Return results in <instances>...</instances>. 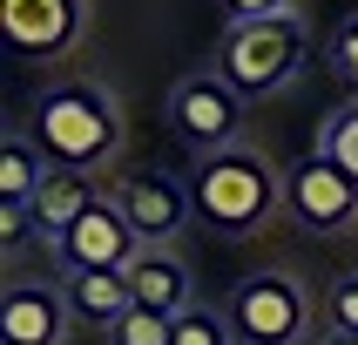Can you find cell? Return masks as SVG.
Returning a JSON list of instances; mask_svg holds the SVG:
<instances>
[{
  "label": "cell",
  "instance_id": "obj_1",
  "mask_svg": "<svg viewBox=\"0 0 358 345\" xmlns=\"http://www.w3.org/2000/svg\"><path fill=\"white\" fill-rule=\"evenodd\" d=\"M34 142L55 169H101L122 149V108L101 81H55L34 101Z\"/></svg>",
  "mask_w": 358,
  "mask_h": 345
},
{
  "label": "cell",
  "instance_id": "obj_2",
  "mask_svg": "<svg viewBox=\"0 0 358 345\" xmlns=\"http://www.w3.org/2000/svg\"><path fill=\"white\" fill-rule=\"evenodd\" d=\"M278 197H284V176L250 142L189 169V203H196V223L210 237H250V230H264L271 210H278Z\"/></svg>",
  "mask_w": 358,
  "mask_h": 345
},
{
  "label": "cell",
  "instance_id": "obj_3",
  "mask_svg": "<svg viewBox=\"0 0 358 345\" xmlns=\"http://www.w3.org/2000/svg\"><path fill=\"white\" fill-rule=\"evenodd\" d=\"M210 68H217L243 101L278 95L284 81L304 68V27H298V14H278V20H230L223 41H217V55H210Z\"/></svg>",
  "mask_w": 358,
  "mask_h": 345
},
{
  "label": "cell",
  "instance_id": "obj_4",
  "mask_svg": "<svg viewBox=\"0 0 358 345\" xmlns=\"http://www.w3.org/2000/svg\"><path fill=\"white\" fill-rule=\"evenodd\" d=\"M243 108L250 101L217 75V68H189V75L169 88V129L196 162L223 156V149H243Z\"/></svg>",
  "mask_w": 358,
  "mask_h": 345
},
{
  "label": "cell",
  "instance_id": "obj_5",
  "mask_svg": "<svg viewBox=\"0 0 358 345\" xmlns=\"http://www.w3.org/2000/svg\"><path fill=\"white\" fill-rule=\"evenodd\" d=\"M223 318H230L237 345H304L311 298H304V284L291 271H250V278H237Z\"/></svg>",
  "mask_w": 358,
  "mask_h": 345
},
{
  "label": "cell",
  "instance_id": "obj_6",
  "mask_svg": "<svg viewBox=\"0 0 358 345\" xmlns=\"http://www.w3.org/2000/svg\"><path fill=\"white\" fill-rule=\"evenodd\" d=\"M284 210L311 230V237H331V230H345V223H358V176H345L331 156H311L284 176Z\"/></svg>",
  "mask_w": 358,
  "mask_h": 345
},
{
  "label": "cell",
  "instance_id": "obj_7",
  "mask_svg": "<svg viewBox=\"0 0 358 345\" xmlns=\"http://www.w3.org/2000/svg\"><path fill=\"white\" fill-rule=\"evenodd\" d=\"M55 251H61V278H75V271H129L142 258V237H136V223H129V210L115 197H101Z\"/></svg>",
  "mask_w": 358,
  "mask_h": 345
},
{
  "label": "cell",
  "instance_id": "obj_8",
  "mask_svg": "<svg viewBox=\"0 0 358 345\" xmlns=\"http://www.w3.org/2000/svg\"><path fill=\"white\" fill-rule=\"evenodd\" d=\"M115 203L129 210V223H136L142 251H169V244L196 223V203H189V183L162 176V169H142V176H122Z\"/></svg>",
  "mask_w": 358,
  "mask_h": 345
},
{
  "label": "cell",
  "instance_id": "obj_9",
  "mask_svg": "<svg viewBox=\"0 0 358 345\" xmlns=\"http://www.w3.org/2000/svg\"><path fill=\"white\" fill-rule=\"evenodd\" d=\"M0 34L14 55L55 61L88 34V0H0Z\"/></svg>",
  "mask_w": 358,
  "mask_h": 345
},
{
  "label": "cell",
  "instance_id": "obj_10",
  "mask_svg": "<svg viewBox=\"0 0 358 345\" xmlns=\"http://www.w3.org/2000/svg\"><path fill=\"white\" fill-rule=\"evenodd\" d=\"M68 291L61 284H41V278H14L7 298H0V339L7 345H61L68 339Z\"/></svg>",
  "mask_w": 358,
  "mask_h": 345
},
{
  "label": "cell",
  "instance_id": "obj_11",
  "mask_svg": "<svg viewBox=\"0 0 358 345\" xmlns=\"http://www.w3.org/2000/svg\"><path fill=\"white\" fill-rule=\"evenodd\" d=\"M129 291H136L142 311H162V318H182V311L196 304V291H189V264H182L176 251H142V258L129 264Z\"/></svg>",
  "mask_w": 358,
  "mask_h": 345
},
{
  "label": "cell",
  "instance_id": "obj_12",
  "mask_svg": "<svg viewBox=\"0 0 358 345\" xmlns=\"http://www.w3.org/2000/svg\"><path fill=\"white\" fill-rule=\"evenodd\" d=\"M95 203H101V190L88 183V169H48V183H41V197H34V230H41V244H61L88 210H95Z\"/></svg>",
  "mask_w": 358,
  "mask_h": 345
},
{
  "label": "cell",
  "instance_id": "obj_13",
  "mask_svg": "<svg viewBox=\"0 0 358 345\" xmlns=\"http://www.w3.org/2000/svg\"><path fill=\"white\" fill-rule=\"evenodd\" d=\"M61 291H68L75 325H101V332H115V325L136 311L129 271H75V278H61Z\"/></svg>",
  "mask_w": 358,
  "mask_h": 345
},
{
  "label": "cell",
  "instance_id": "obj_14",
  "mask_svg": "<svg viewBox=\"0 0 358 345\" xmlns=\"http://www.w3.org/2000/svg\"><path fill=\"white\" fill-rule=\"evenodd\" d=\"M48 169H55V162L41 156V142L14 129V136L0 142V203H14V210H34L41 183H48Z\"/></svg>",
  "mask_w": 358,
  "mask_h": 345
},
{
  "label": "cell",
  "instance_id": "obj_15",
  "mask_svg": "<svg viewBox=\"0 0 358 345\" xmlns=\"http://www.w3.org/2000/svg\"><path fill=\"white\" fill-rule=\"evenodd\" d=\"M318 156H331L345 176H358V101H345V108H331V115H324Z\"/></svg>",
  "mask_w": 358,
  "mask_h": 345
},
{
  "label": "cell",
  "instance_id": "obj_16",
  "mask_svg": "<svg viewBox=\"0 0 358 345\" xmlns=\"http://www.w3.org/2000/svg\"><path fill=\"white\" fill-rule=\"evenodd\" d=\"M324 61H331V75H338V88L358 101V14H345L338 27H331V41H324Z\"/></svg>",
  "mask_w": 358,
  "mask_h": 345
},
{
  "label": "cell",
  "instance_id": "obj_17",
  "mask_svg": "<svg viewBox=\"0 0 358 345\" xmlns=\"http://www.w3.org/2000/svg\"><path fill=\"white\" fill-rule=\"evenodd\" d=\"M176 345H237V332H230V318H223V311L189 304V311L176 318Z\"/></svg>",
  "mask_w": 358,
  "mask_h": 345
},
{
  "label": "cell",
  "instance_id": "obj_18",
  "mask_svg": "<svg viewBox=\"0 0 358 345\" xmlns=\"http://www.w3.org/2000/svg\"><path fill=\"white\" fill-rule=\"evenodd\" d=\"M108 345H176V318H162V311H129V318L108 332Z\"/></svg>",
  "mask_w": 358,
  "mask_h": 345
},
{
  "label": "cell",
  "instance_id": "obj_19",
  "mask_svg": "<svg viewBox=\"0 0 358 345\" xmlns=\"http://www.w3.org/2000/svg\"><path fill=\"white\" fill-rule=\"evenodd\" d=\"M324 325L331 332H358V278H338L324 291Z\"/></svg>",
  "mask_w": 358,
  "mask_h": 345
},
{
  "label": "cell",
  "instance_id": "obj_20",
  "mask_svg": "<svg viewBox=\"0 0 358 345\" xmlns=\"http://www.w3.org/2000/svg\"><path fill=\"white\" fill-rule=\"evenodd\" d=\"M27 237H41V230H34V210H14V203H0V244H7V258H14Z\"/></svg>",
  "mask_w": 358,
  "mask_h": 345
},
{
  "label": "cell",
  "instance_id": "obj_21",
  "mask_svg": "<svg viewBox=\"0 0 358 345\" xmlns=\"http://www.w3.org/2000/svg\"><path fill=\"white\" fill-rule=\"evenodd\" d=\"M223 14L230 20H278V14H291V0H223Z\"/></svg>",
  "mask_w": 358,
  "mask_h": 345
},
{
  "label": "cell",
  "instance_id": "obj_22",
  "mask_svg": "<svg viewBox=\"0 0 358 345\" xmlns=\"http://www.w3.org/2000/svg\"><path fill=\"white\" fill-rule=\"evenodd\" d=\"M318 345H358V332H324Z\"/></svg>",
  "mask_w": 358,
  "mask_h": 345
}]
</instances>
